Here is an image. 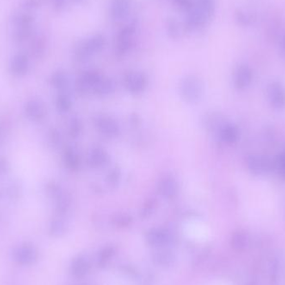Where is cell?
<instances>
[{"label":"cell","mask_w":285,"mask_h":285,"mask_svg":"<svg viewBox=\"0 0 285 285\" xmlns=\"http://www.w3.org/2000/svg\"><path fill=\"white\" fill-rule=\"evenodd\" d=\"M105 45V39L101 34H96L81 43L75 51L78 60L85 61L94 53L100 52Z\"/></svg>","instance_id":"cell-1"},{"label":"cell","mask_w":285,"mask_h":285,"mask_svg":"<svg viewBox=\"0 0 285 285\" xmlns=\"http://www.w3.org/2000/svg\"><path fill=\"white\" fill-rule=\"evenodd\" d=\"M180 92L183 100L187 102L197 103L202 98L204 88L201 81L198 78L188 76L182 81Z\"/></svg>","instance_id":"cell-2"},{"label":"cell","mask_w":285,"mask_h":285,"mask_svg":"<svg viewBox=\"0 0 285 285\" xmlns=\"http://www.w3.org/2000/svg\"><path fill=\"white\" fill-rule=\"evenodd\" d=\"M247 167L252 175H266L274 170V159L264 155H252L247 159Z\"/></svg>","instance_id":"cell-3"},{"label":"cell","mask_w":285,"mask_h":285,"mask_svg":"<svg viewBox=\"0 0 285 285\" xmlns=\"http://www.w3.org/2000/svg\"><path fill=\"white\" fill-rule=\"evenodd\" d=\"M135 26L134 24H130L125 26L119 32L116 40V53L118 55H124L130 49L133 43V34L135 32Z\"/></svg>","instance_id":"cell-4"},{"label":"cell","mask_w":285,"mask_h":285,"mask_svg":"<svg viewBox=\"0 0 285 285\" xmlns=\"http://www.w3.org/2000/svg\"><path fill=\"white\" fill-rule=\"evenodd\" d=\"M14 260L21 265H30L35 263L38 258L37 250L33 245L22 244L18 247L14 253Z\"/></svg>","instance_id":"cell-5"},{"label":"cell","mask_w":285,"mask_h":285,"mask_svg":"<svg viewBox=\"0 0 285 285\" xmlns=\"http://www.w3.org/2000/svg\"><path fill=\"white\" fill-rule=\"evenodd\" d=\"M268 100L273 108L283 109L285 107V89L281 83L273 82L267 87Z\"/></svg>","instance_id":"cell-6"},{"label":"cell","mask_w":285,"mask_h":285,"mask_svg":"<svg viewBox=\"0 0 285 285\" xmlns=\"http://www.w3.org/2000/svg\"><path fill=\"white\" fill-rule=\"evenodd\" d=\"M33 19L29 14H20L14 19V25L16 30L14 33V38L18 41H24L31 33V26Z\"/></svg>","instance_id":"cell-7"},{"label":"cell","mask_w":285,"mask_h":285,"mask_svg":"<svg viewBox=\"0 0 285 285\" xmlns=\"http://www.w3.org/2000/svg\"><path fill=\"white\" fill-rule=\"evenodd\" d=\"M95 125L100 133L108 138H114L120 133L118 123L113 118L106 115L96 117Z\"/></svg>","instance_id":"cell-8"},{"label":"cell","mask_w":285,"mask_h":285,"mask_svg":"<svg viewBox=\"0 0 285 285\" xmlns=\"http://www.w3.org/2000/svg\"><path fill=\"white\" fill-rule=\"evenodd\" d=\"M125 87L133 94H139L144 91L147 86V78L140 72H130L125 75Z\"/></svg>","instance_id":"cell-9"},{"label":"cell","mask_w":285,"mask_h":285,"mask_svg":"<svg viewBox=\"0 0 285 285\" xmlns=\"http://www.w3.org/2000/svg\"><path fill=\"white\" fill-rule=\"evenodd\" d=\"M252 72L249 67L245 65L238 67L236 70L233 79L236 89L239 90L247 89L252 82Z\"/></svg>","instance_id":"cell-10"},{"label":"cell","mask_w":285,"mask_h":285,"mask_svg":"<svg viewBox=\"0 0 285 285\" xmlns=\"http://www.w3.org/2000/svg\"><path fill=\"white\" fill-rule=\"evenodd\" d=\"M158 191L168 200L174 199L177 195L179 187L176 180L171 176L163 177L158 184Z\"/></svg>","instance_id":"cell-11"},{"label":"cell","mask_w":285,"mask_h":285,"mask_svg":"<svg viewBox=\"0 0 285 285\" xmlns=\"http://www.w3.org/2000/svg\"><path fill=\"white\" fill-rule=\"evenodd\" d=\"M187 19H186V27L188 30H197L205 25L208 19L205 17V14L196 8L194 5V8L187 12Z\"/></svg>","instance_id":"cell-12"},{"label":"cell","mask_w":285,"mask_h":285,"mask_svg":"<svg viewBox=\"0 0 285 285\" xmlns=\"http://www.w3.org/2000/svg\"><path fill=\"white\" fill-rule=\"evenodd\" d=\"M131 0H112L111 16L115 21H120L127 16L130 9Z\"/></svg>","instance_id":"cell-13"},{"label":"cell","mask_w":285,"mask_h":285,"mask_svg":"<svg viewBox=\"0 0 285 285\" xmlns=\"http://www.w3.org/2000/svg\"><path fill=\"white\" fill-rule=\"evenodd\" d=\"M108 160V155L101 147H95L89 152L88 162L92 168H100L105 165Z\"/></svg>","instance_id":"cell-14"},{"label":"cell","mask_w":285,"mask_h":285,"mask_svg":"<svg viewBox=\"0 0 285 285\" xmlns=\"http://www.w3.org/2000/svg\"><path fill=\"white\" fill-rule=\"evenodd\" d=\"M146 238L150 245L162 246L169 241V234L165 230L154 229L147 233Z\"/></svg>","instance_id":"cell-15"},{"label":"cell","mask_w":285,"mask_h":285,"mask_svg":"<svg viewBox=\"0 0 285 285\" xmlns=\"http://www.w3.org/2000/svg\"><path fill=\"white\" fill-rule=\"evenodd\" d=\"M219 138L227 144H235L238 139V129L234 125L226 124L219 132Z\"/></svg>","instance_id":"cell-16"},{"label":"cell","mask_w":285,"mask_h":285,"mask_svg":"<svg viewBox=\"0 0 285 285\" xmlns=\"http://www.w3.org/2000/svg\"><path fill=\"white\" fill-rule=\"evenodd\" d=\"M205 126L211 131H218L219 132L222 128L227 124L224 116L221 114L213 113L208 116H206L205 120Z\"/></svg>","instance_id":"cell-17"},{"label":"cell","mask_w":285,"mask_h":285,"mask_svg":"<svg viewBox=\"0 0 285 285\" xmlns=\"http://www.w3.org/2000/svg\"><path fill=\"white\" fill-rule=\"evenodd\" d=\"M249 244V235L244 230H238L233 233L231 238V245L233 249L241 251L245 249Z\"/></svg>","instance_id":"cell-18"},{"label":"cell","mask_w":285,"mask_h":285,"mask_svg":"<svg viewBox=\"0 0 285 285\" xmlns=\"http://www.w3.org/2000/svg\"><path fill=\"white\" fill-rule=\"evenodd\" d=\"M89 265L88 261L83 257L75 259L72 263V273L75 277L82 278L89 271Z\"/></svg>","instance_id":"cell-19"},{"label":"cell","mask_w":285,"mask_h":285,"mask_svg":"<svg viewBox=\"0 0 285 285\" xmlns=\"http://www.w3.org/2000/svg\"><path fill=\"white\" fill-rule=\"evenodd\" d=\"M93 91L94 92V94L100 96H106V95L111 94L114 91V82L108 78H103L100 81V83L94 87Z\"/></svg>","instance_id":"cell-20"},{"label":"cell","mask_w":285,"mask_h":285,"mask_svg":"<svg viewBox=\"0 0 285 285\" xmlns=\"http://www.w3.org/2000/svg\"><path fill=\"white\" fill-rule=\"evenodd\" d=\"M194 5L201 13L205 14L207 19H210L214 12V2L213 0H196Z\"/></svg>","instance_id":"cell-21"},{"label":"cell","mask_w":285,"mask_h":285,"mask_svg":"<svg viewBox=\"0 0 285 285\" xmlns=\"http://www.w3.org/2000/svg\"><path fill=\"white\" fill-rule=\"evenodd\" d=\"M154 259L159 265L169 266L174 263L175 256L169 250H161L155 254Z\"/></svg>","instance_id":"cell-22"},{"label":"cell","mask_w":285,"mask_h":285,"mask_svg":"<svg viewBox=\"0 0 285 285\" xmlns=\"http://www.w3.org/2000/svg\"><path fill=\"white\" fill-rule=\"evenodd\" d=\"M28 68V58L24 54H18L12 63V69L16 74H24Z\"/></svg>","instance_id":"cell-23"},{"label":"cell","mask_w":285,"mask_h":285,"mask_svg":"<svg viewBox=\"0 0 285 285\" xmlns=\"http://www.w3.org/2000/svg\"><path fill=\"white\" fill-rule=\"evenodd\" d=\"M274 170L281 180L285 181V152L274 158Z\"/></svg>","instance_id":"cell-24"},{"label":"cell","mask_w":285,"mask_h":285,"mask_svg":"<svg viewBox=\"0 0 285 285\" xmlns=\"http://www.w3.org/2000/svg\"><path fill=\"white\" fill-rule=\"evenodd\" d=\"M65 162L68 167L71 169H77L79 166V158L77 154L71 149H69L65 152Z\"/></svg>","instance_id":"cell-25"},{"label":"cell","mask_w":285,"mask_h":285,"mask_svg":"<svg viewBox=\"0 0 285 285\" xmlns=\"http://www.w3.org/2000/svg\"><path fill=\"white\" fill-rule=\"evenodd\" d=\"M66 224L64 221L55 220V221H53L52 223L51 226H50V233L52 235L58 237V236H61L64 234L65 231H66Z\"/></svg>","instance_id":"cell-26"},{"label":"cell","mask_w":285,"mask_h":285,"mask_svg":"<svg viewBox=\"0 0 285 285\" xmlns=\"http://www.w3.org/2000/svg\"><path fill=\"white\" fill-rule=\"evenodd\" d=\"M167 30L171 38H178L180 35V28L179 23L175 19H169L167 23Z\"/></svg>","instance_id":"cell-27"},{"label":"cell","mask_w":285,"mask_h":285,"mask_svg":"<svg viewBox=\"0 0 285 285\" xmlns=\"http://www.w3.org/2000/svg\"><path fill=\"white\" fill-rule=\"evenodd\" d=\"M120 178H121V172L119 169L114 168L108 173L106 180H107V183L109 184V186L116 187L120 181Z\"/></svg>","instance_id":"cell-28"},{"label":"cell","mask_w":285,"mask_h":285,"mask_svg":"<svg viewBox=\"0 0 285 285\" xmlns=\"http://www.w3.org/2000/svg\"><path fill=\"white\" fill-rule=\"evenodd\" d=\"M132 222V218L130 216L125 214V213H120L117 214L113 218V223L119 227H127Z\"/></svg>","instance_id":"cell-29"},{"label":"cell","mask_w":285,"mask_h":285,"mask_svg":"<svg viewBox=\"0 0 285 285\" xmlns=\"http://www.w3.org/2000/svg\"><path fill=\"white\" fill-rule=\"evenodd\" d=\"M156 203L157 201L155 199H150L147 202H145L143 208H142L141 213H140L142 218H148L154 213L155 207H156Z\"/></svg>","instance_id":"cell-30"},{"label":"cell","mask_w":285,"mask_h":285,"mask_svg":"<svg viewBox=\"0 0 285 285\" xmlns=\"http://www.w3.org/2000/svg\"><path fill=\"white\" fill-rule=\"evenodd\" d=\"M82 131V124H81L79 119L75 118L71 120L70 123V133L72 137L76 138L79 135Z\"/></svg>","instance_id":"cell-31"},{"label":"cell","mask_w":285,"mask_h":285,"mask_svg":"<svg viewBox=\"0 0 285 285\" xmlns=\"http://www.w3.org/2000/svg\"><path fill=\"white\" fill-rule=\"evenodd\" d=\"M53 83L58 88L64 87L67 84L66 75L63 72L56 73L55 75H53Z\"/></svg>","instance_id":"cell-32"},{"label":"cell","mask_w":285,"mask_h":285,"mask_svg":"<svg viewBox=\"0 0 285 285\" xmlns=\"http://www.w3.org/2000/svg\"><path fill=\"white\" fill-rule=\"evenodd\" d=\"M31 105H32L31 108H33V109H30V108H28V111L29 112V114H30L31 116L36 117L37 119H39L45 114L44 108L39 104L33 103Z\"/></svg>","instance_id":"cell-33"},{"label":"cell","mask_w":285,"mask_h":285,"mask_svg":"<svg viewBox=\"0 0 285 285\" xmlns=\"http://www.w3.org/2000/svg\"><path fill=\"white\" fill-rule=\"evenodd\" d=\"M174 1L177 7L185 11H189L194 8V2L193 0H174Z\"/></svg>","instance_id":"cell-34"},{"label":"cell","mask_w":285,"mask_h":285,"mask_svg":"<svg viewBox=\"0 0 285 285\" xmlns=\"http://www.w3.org/2000/svg\"><path fill=\"white\" fill-rule=\"evenodd\" d=\"M71 106V102L70 99L66 95H60L58 99V107L60 110H69Z\"/></svg>","instance_id":"cell-35"},{"label":"cell","mask_w":285,"mask_h":285,"mask_svg":"<svg viewBox=\"0 0 285 285\" xmlns=\"http://www.w3.org/2000/svg\"><path fill=\"white\" fill-rule=\"evenodd\" d=\"M113 255V249L112 248H106L101 254L100 257V263L104 264L108 261V259H110L111 256Z\"/></svg>","instance_id":"cell-36"},{"label":"cell","mask_w":285,"mask_h":285,"mask_svg":"<svg viewBox=\"0 0 285 285\" xmlns=\"http://www.w3.org/2000/svg\"><path fill=\"white\" fill-rule=\"evenodd\" d=\"M52 2H53V6L58 9L64 8L67 3L66 0H52Z\"/></svg>","instance_id":"cell-37"},{"label":"cell","mask_w":285,"mask_h":285,"mask_svg":"<svg viewBox=\"0 0 285 285\" xmlns=\"http://www.w3.org/2000/svg\"><path fill=\"white\" fill-rule=\"evenodd\" d=\"M73 1H74V2H75V3H83V2H84L85 0H73Z\"/></svg>","instance_id":"cell-38"},{"label":"cell","mask_w":285,"mask_h":285,"mask_svg":"<svg viewBox=\"0 0 285 285\" xmlns=\"http://www.w3.org/2000/svg\"><path fill=\"white\" fill-rule=\"evenodd\" d=\"M283 55H284V57H285V44H284V45H283Z\"/></svg>","instance_id":"cell-39"}]
</instances>
